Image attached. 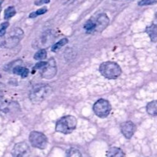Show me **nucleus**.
<instances>
[{
  "label": "nucleus",
  "instance_id": "5701e85b",
  "mask_svg": "<svg viewBox=\"0 0 157 157\" xmlns=\"http://www.w3.org/2000/svg\"><path fill=\"white\" fill-rule=\"evenodd\" d=\"M156 2L157 0H141L140 2H139L138 5L140 6H150V5H153Z\"/></svg>",
  "mask_w": 157,
  "mask_h": 157
},
{
  "label": "nucleus",
  "instance_id": "f03ea898",
  "mask_svg": "<svg viewBox=\"0 0 157 157\" xmlns=\"http://www.w3.org/2000/svg\"><path fill=\"white\" fill-rule=\"evenodd\" d=\"M52 93V88L48 85H38L31 90L29 99L33 103H40L48 98Z\"/></svg>",
  "mask_w": 157,
  "mask_h": 157
},
{
  "label": "nucleus",
  "instance_id": "aec40b11",
  "mask_svg": "<svg viewBox=\"0 0 157 157\" xmlns=\"http://www.w3.org/2000/svg\"><path fill=\"white\" fill-rule=\"evenodd\" d=\"M67 157H83L81 152L75 148H71L67 152Z\"/></svg>",
  "mask_w": 157,
  "mask_h": 157
},
{
  "label": "nucleus",
  "instance_id": "b1692460",
  "mask_svg": "<svg viewBox=\"0 0 157 157\" xmlns=\"http://www.w3.org/2000/svg\"><path fill=\"white\" fill-rule=\"evenodd\" d=\"M46 64H47V62L40 61L39 62H38V63H36V64H35L34 69H40V70H41V69H43V68H44V66H45Z\"/></svg>",
  "mask_w": 157,
  "mask_h": 157
},
{
  "label": "nucleus",
  "instance_id": "7ed1b4c3",
  "mask_svg": "<svg viewBox=\"0 0 157 157\" xmlns=\"http://www.w3.org/2000/svg\"><path fill=\"white\" fill-rule=\"evenodd\" d=\"M99 71L101 75L109 79H115L122 74V69L117 63L114 62H104L100 66Z\"/></svg>",
  "mask_w": 157,
  "mask_h": 157
},
{
  "label": "nucleus",
  "instance_id": "6ab92c4d",
  "mask_svg": "<svg viewBox=\"0 0 157 157\" xmlns=\"http://www.w3.org/2000/svg\"><path fill=\"white\" fill-rule=\"evenodd\" d=\"M15 13H16V11H15V7H13V6H9V7H8L7 9L5 10V18H6V19H9V18L13 17L14 15H15Z\"/></svg>",
  "mask_w": 157,
  "mask_h": 157
},
{
  "label": "nucleus",
  "instance_id": "39448f33",
  "mask_svg": "<svg viewBox=\"0 0 157 157\" xmlns=\"http://www.w3.org/2000/svg\"><path fill=\"white\" fill-rule=\"evenodd\" d=\"M29 141L33 147L39 149H45L48 143L47 136L44 133L38 131H32L30 132Z\"/></svg>",
  "mask_w": 157,
  "mask_h": 157
},
{
  "label": "nucleus",
  "instance_id": "393cba45",
  "mask_svg": "<svg viewBox=\"0 0 157 157\" xmlns=\"http://www.w3.org/2000/svg\"><path fill=\"white\" fill-rule=\"evenodd\" d=\"M49 2H50V0H36L35 2V6H41V5H44Z\"/></svg>",
  "mask_w": 157,
  "mask_h": 157
},
{
  "label": "nucleus",
  "instance_id": "dca6fc26",
  "mask_svg": "<svg viewBox=\"0 0 157 157\" xmlns=\"http://www.w3.org/2000/svg\"><path fill=\"white\" fill-rule=\"evenodd\" d=\"M84 28L87 33H93V32H95V28H96L95 22L93 19L87 20L86 22L85 25L84 26Z\"/></svg>",
  "mask_w": 157,
  "mask_h": 157
},
{
  "label": "nucleus",
  "instance_id": "f8f14e48",
  "mask_svg": "<svg viewBox=\"0 0 157 157\" xmlns=\"http://www.w3.org/2000/svg\"><path fill=\"white\" fill-rule=\"evenodd\" d=\"M146 32L148 34L152 42H157V25L153 23L151 26H148L146 29Z\"/></svg>",
  "mask_w": 157,
  "mask_h": 157
},
{
  "label": "nucleus",
  "instance_id": "bb28decb",
  "mask_svg": "<svg viewBox=\"0 0 157 157\" xmlns=\"http://www.w3.org/2000/svg\"><path fill=\"white\" fill-rule=\"evenodd\" d=\"M2 2H3V0H0V10H1V5H2Z\"/></svg>",
  "mask_w": 157,
  "mask_h": 157
},
{
  "label": "nucleus",
  "instance_id": "a878e982",
  "mask_svg": "<svg viewBox=\"0 0 157 157\" xmlns=\"http://www.w3.org/2000/svg\"><path fill=\"white\" fill-rule=\"evenodd\" d=\"M75 0H61V3L63 5H71L73 2H75Z\"/></svg>",
  "mask_w": 157,
  "mask_h": 157
},
{
  "label": "nucleus",
  "instance_id": "6e6552de",
  "mask_svg": "<svg viewBox=\"0 0 157 157\" xmlns=\"http://www.w3.org/2000/svg\"><path fill=\"white\" fill-rule=\"evenodd\" d=\"M121 130L125 138L130 139L136 131V126L132 121L124 122L121 124Z\"/></svg>",
  "mask_w": 157,
  "mask_h": 157
},
{
  "label": "nucleus",
  "instance_id": "ddd939ff",
  "mask_svg": "<svg viewBox=\"0 0 157 157\" xmlns=\"http://www.w3.org/2000/svg\"><path fill=\"white\" fill-rule=\"evenodd\" d=\"M107 157H124V153L118 147H112L107 151Z\"/></svg>",
  "mask_w": 157,
  "mask_h": 157
},
{
  "label": "nucleus",
  "instance_id": "2eb2a0df",
  "mask_svg": "<svg viewBox=\"0 0 157 157\" xmlns=\"http://www.w3.org/2000/svg\"><path fill=\"white\" fill-rule=\"evenodd\" d=\"M147 112L148 114L153 116H156L157 115V100H153V101L150 102L147 105Z\"/></svg>",
  "mask_w": 157,
  "mask_h": 157
},
{
  "label": "nucleus",
  "instance_id": "1a4fd4ad",
  "mask_svg": "<svg viewBox=\"0 0 157 157\" xmlns=\"http://www.w3.org/2000/svg\"><path fill=\"white\" fill-rule=\"evenodd\" d=\"M94 22L95 25H96L95 32H101L108 26L109 22H110V19H109L108 16L105 13H102L98 15V18Z\"/></svg>",
  "mask_w": 157,
  "mask_h": 157
},
{
  "label": "nucleus",
  "instance_id": "cd10ccee",
  "mask_svg": "<svg viewBox=\"0 0 157 157\" xmlns=\"http://www.w3.org/2000/svg\"><path fill=\"white\" fill-rule=\"evenodd\" d=\"M156 23H155V24L157 25V14H156Z\"/></svg>",
  "mask_w": 157,
  "mask_h": 157
},
{
  "label": "nucleus",
  "instance_id": "412c9836",
  "mask_svg": "<svg viewBox=\"0 0 157 157\" xmlns=\"http://www.w3.org/2000/svg\"><path fill=\"white\" fill-rule=\"evenodd\" d=\"M48 11V9L46 7H43L41 9H39L38 10H37L36 12H32V13L29 15V18H35L36 16L40 15H42V14H44Z\"/></svg>",
  "mask_w": 157,
  "mask_h": 157
},
{
  "label": "nucleus",
  "instance_id": "f257e3e1",
  "mask_svg": "<svg viewBox=\"0 0 157 157\" xmlns=\"http://www.w3.org/2000/svg\"><path fill=\"white\" fill-rule=\"evenodd\" d=\"M77 123V119L75 116L71 115H64L57 121L55 130L60 133L67 135L76 129Z\"/></svg>",
  "mask_w": 157,
  "mask_h": 157
},
{
  "label": "nucleus",
  "instance_id": "9b49d317",
  "mask_svg": "<svg viewBox=\"0 0 157 157\" xmlns=\"http://www.w3.org/2000/svg\"><path fill=\"white\" fill-rule=\"evenodd\" d=\"M21 38H19L18 36L15 35H12L10 33L9 38H6L4 41H2V42L1 43V46L5 48H9V49H12V48L15 47L19 43V41Z\"/></svg>",
  "mask_w": 157,
  "mask_h": 157
},
{
  "label": "nucleus",
  "instance_id": "4be33fe9",
  "mask_svg": "<svg viewBox=\"0 0 157 157\" xmlns=\"http://www.w3.org/2000/svg\"><path fill=\"white\" fill-rule=\"evenodd\" d=\"M9 24L8 22H3L0 25V36H3V35L6 34V29L9 27Z\"/></svg>",
  "mask_w": 157,
  "mask_h": 157
},
{
  "label": "nucleus",
  "instance_id": "c85d7f7f",
  "mask_svg": "<svg viewBox=\"0 0 157 157\" xmlns=\"http://www.w3.org/2000/svg\"><path fill=\"white\" fill-rule=\"evenodd\" d=\"M113 1H117V0H113Z\"/></svg>",
  "mask_w": 157,
  "mask_h": 157
},
{
  "label": "nucleus",
  "instance_id": "4468645a",
  "mask_svg": "<svg viewBox=\"0 0 157 157\" xmlns=\"http://www.w3.org/2000/svg\"><path fill=\"white\" fill-rule=\"evenodd\" d=\"M13 72L16 75H21L22 78H25L28 76V75L29 74V70L25 67H23L21 66H15V67L12 69Z\"/></svg>",
  "mask_w": 157,
  "mask_h": 157
},
{
  "label": "nucleus",
  "instance_id": "423d86ee",
  "mask_svg": "<svg viewBox=\"0 0 157 157\" xmlns=\"http://www.w3.org/2000/svg\"><path fill=\"white\" fill-rule=\"evenodd\" d=\"M57 73L56 62L54 58H50L47 64L41 69V75L42 78L46 79H51L54 78Z\"/></svg>",
  "mask_w": 157,
  "mask_h": 157
},
{
  "label": "nucleus",
  "instance_id": "20e7f679",
  "mask_svg": "<svg viewBox=\"0 0 157 157\" xmlns=\"http://www.w3.org/2000/svg\"><path fill=\"white\" fill-rule=\"evenodd\" d=\"M93 110L97 116L104 119L110 115L111 112V105L107 100L100 99L94 104Z\"/></svg>",
  "mask_w": 157,
  "mask_h": 157
},
{
  "label": "nucleus",
  "instance_id": "c756f323",
  "mask_svg": "<svg viewBox=\"0 0 157 157\" xmlns=\"http://www.w3.org/2000/svg\"><path fill=\"white\" fill-rule=\"evenodd\" d=\"M0 99H1V98H0Z\"/></svg>",
  "mask_w": 157,
  "mask_h": 157
},
{
  "label": "nucleus",
  "instance_id": "0eeeda50",
  "mask_svg": "<svg viewBox=\"0 0 157 157\" xmlns=\"http://www.w3.org/2000/svg\"><path fill=\"white\" fill-rule=\"evenodd\" d=\"M30 153V148L25 142L16 143L12 149L13 157H29Z\"/></svg>",
  "mask_w": 157,
  "mask_h": 157
},
{
  "label": "nucleus",
  "instance_id": "9d476101",
  "mask_svg": "<svg viewBox=\"0 0 157 157\" xmlns=\"http://www.w3.org/2000/svg\"><path fill=\"white\" fill-rule=\"evenodd\" d=\"M0 110L5 114H13L19 110V106L15 102L5 103L1 106Z\"/></svg>",
  "mask_w": 157,
  "mask_h": 157
},
{
  "label": "nucleus",
  "instance_id": "a211bd4d",
  "mask_svg": "<svg viewBox=\"0 0 157 157\" xmlns=\"http://www.w3.org/2000/svg\"><path fill=\"white\" fill-rule=\"evenodd\" d=\"M46 57H47V52L44 49H39L34 55V58L36 60H39V61L44 59V58H46Z\"/></svg>",
  "mask_w": 157,
  "mask_h": 157
},
{
  "label": "nucleus",
  "instance_id": "f3484780",
  "mask_svg": "<svg viewBox=\"0 0 157 157\" xmlns=\"http://www.w3.org/2000/svg\"><path fill=\"white\" fill-rule=\"evenodd\" d=\"M67 42H68L67 38H61V40H59L58 42H57L56 43H55V44L52 46V52H58V51L59 50L61 47H62V46H65V45L67 44Z\"/></svg>",
  "mask_w": 157,
  "mask_h": 157
}]
</instances>
